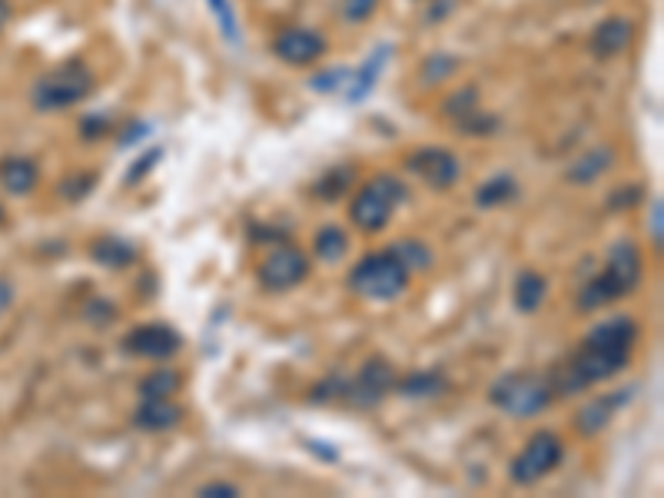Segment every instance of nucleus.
Returning <instances> with one entry per match:
<instances>
[{
  "label": "nucleus",
  "instance_id": "1",
  "mask_svg": "<svg viewBox=\"0 0 664 498\" xmlns=\"http://www.w3.org/2000/svg\"><path fill=\"white\" fill-rule=\"evenodd\" d=\"M638 343V323L631 316H614L598 323L581 346L551 369V389L558 396L585 392L595 382H608L611 376L624 372L631 362V349Z\"/></svg>",
  "mask_w": 664,
  "mask_h": 498
},
{
  "label": "nucleus",
  "instance_id": "2",
  "mask_svg": "<svg viewBox=\"0 0 664 498\" xmlns=\"http://www.w3.org/2000/svg\"><path fill=\"white\" fill-rule=\"evenodd\" d=\"M641 283V253L631 239H621L611 246L608 253V267L591 277L581 293H578V310L581 313H595L608 303H618L624 296H631Z\"/></svg>",
  "mask_w": 664,
  "mask_h": 498
},
{
  "label": "nucleus",
  "instance_id": "3",
  "mask_svg": "<svg viewBox=\"0 0 664 498\" xmlns=\"http://www.w3.org/2000/svg\"><path fill=\"white\" fill-rule=\"evenodd\" d=\"M409 267L399 260L396 249H383V253H370L366 260H360L350 273V286L353 293H360L363 300L373 303H393L409 290Z\"/></svg>",
  "mask_w": 664,
  "mask_h": 498
},
{
  "label": "nucleus",
  "instance_id": "4",
  "mask_svg": "<svg viewBox=\"0 0 664 498\" xmlns=\"http://www.w3.org/2000/svg\"><path fill=\"white\" fill-rule=\"evenodd\" d=\"M406 199H409V186L393 173H379L353 196L350 219L366 232H379Z\"/></svg>",
  "mask_w": 664,
  "mask_h": 498
},
{
  "label": "nucleus",
  "instance_id": "5",
  "mask_svg": "<svg viewBox=\"0 0 664 498\" xmlns=\"http://www.w3.org/2000/svg\"><path fill=\"white\" fill-rule=\"evenodd\" d=\"M489 402L515 419H532L551 402V382L535 372H508L492 382Z\"/></svg>",
  "mask_w": 664,
  "mask_h": 498
},
{
  "label": "nucleus",
  "instance_id": "6",
  "mask_svg": "<svg viewBox=\"0 0 664 498\" xmlns=\"http://www.w3.org/2000/svg\"><path fill=\"white\" fill-rule=\"evenodd\" d=\"M94 90V74L84 64H64L34 84V107L44 113L67 110Z\"/></svg>",
  "mask_w": 664,
  "mask_h": 498
},
{
  "label": "nucleus",
  "instance_id": "7",
  "mask_svg": "<svg viewBox=\"0 0 664 498\" xmlns=\"http://www.w3.org/2000/svg\"><path fill=\"white\" fill-rule=\"evenodd\" d=\"M565 455V445L555 432H535L528 439V445L515 455L512 462V481L518 485H535L538 478H545L551 468H558Z\"/></svg>",
  "mask_w": 664,
  "mask_h": 498
},
{
  "label": "nucleus",
  "instance_id": "8",
  "mask_svg": "<svg viewBox=\"0 0 664 498\" xmlns=\"http://www.w3.org/2000/svg\"><path fill=\"white\" fill-rule=\"evenodd\" d=\"M406 170L419 176L432 190H452L462 176V163L446 147H422L413 156H406Z\"/></svg>",
  "mask_w": 664,
  "mask_h": 498
},
{
  "label": "nucleus",
  "instance_id": "9",
  "mask_svg": "<svg viewBox=\"0 0 664 498\" xmlns=\"http://www.w3.org/2000/svg\"><path fill=\"white\" fill-rule=\"evenodd\" d=\"M309 273V263L302 257V249L296 246H276L272 253L259 263V283L269 293H286L299 286Z\"/></svg>",
  "mask_w": 664,
  "mask_h": 498
},
{
  "label": "nucleus",
  "instance_id": "10",
  "mask_svg": "<svg viewBox=\"0 0 664 498\" xmlns=\"http://www.w3.org/2000/svg\"><path fill=\"white\" fill-rule=\"evenodd\" d=\"M120 346H124V353L140 356V359H170L180 353L183 336L167 323H147V326H133Z\"/></svg>",
  "mask_w": 664,
  "mask_h": 498
},
{
  "label": "nucleus",
  "instance_id": "11",
  "mask_svg": "<svg viewBox=\"0 0 664 498\" xmlns=\"http://www.w3.org/2000/svg\"><path fill=\"white\" fill-rule=\"evenodd\" d=\"M396 386V372L386 359H370L356 379H346V396L343 402L356 405V409H370L376 402H383V396Z\"/></svg>",
  "mask_w": 664,
  "mask_h": 498
},
{
  "label": "nucleus",
  "instance_id": "12",
  "mask_svg": "<svg viewBox=\"0 0 664 498\" xmlns=\"http://www.w3.org/2000/svg\"><path fill=\"white\" fill-rule=\"evenodd\" d=\"M272 54L292 67H309L325 54V41L309 28H289L272 41Z\"/></svg>",
  "mask_w": 664,
  "mask_h": 498
},
{
  "label": "nucleus",
  "instance_id": "13",
  "mask_svg": "<svg viewBox=\"0 0 664 498\" xmlns=\"http://www.w3.org/2000/svg\"><path fill=\"white\" fill-rule=\"evenodd\" d=\"M631 396H634V389H618V392H604V396L585 402L575 415V429L581 435H598L601 429H608V422L618 415V409L631 402Z\"/></svg>",
  "mask_w": 664,
  "mask_h": 498
},
{
  "label": "nucleus",
  "instance_id": "14",
  "mask_svg": "<svg viewBox=\"0 0 664 498\" xmlns=\"http://www.w3.org/2000/svg\"><path fill=\"white\" fill-rule=\"evenodd\" d=\"M634 41V24L624 21V18H608L604 24H598V31L591 34V51L598 57H618L631 47Z\"/></svg>",
  "mask_w": 664,
  "mask_h": 498
},
{
  "label": "nucleus",
  "instance_id": "15",
  "mask_svg": "<svg viewBox=\"0 0 664 498\" xmlns=\"http://www.w3.org/2000/svg\"><path fill=\"white\" fill-rule=\"evenodd\" d=\"M38 180H41V170L28 156H8L4 163H0V186H4L8 193H14V196L31 193L38 186Z\"/></svg>",
  "mask_w": 664,
  "mask_h": 498
},
{
  "label": "nucleus",
  "instance_id": "16",
  "mask_svg": "<svg viewBox=\"0 0 664 498\" xmlns=\"http://www.w3.org/2000/svg\"><path fill=\"white\" fill-rule=\"evenodd\" d=\"M183 409L173 405L170 399H143L140 409L133 412V425L137 429H147V432H163V429H173L180 422Z\"/></svg>",
  "mask_w": 664,
  "mask_h": 498
},
{
  "label": "nucleus",
  "instance_id": "17",
  "mask_svg": "<svg viewBox=\"0 0 664 498\" xmlns=\"http://www.w3.org/2000/svg\"><path fill=\"white\" fill-rule=\"evenodd\" d=\"M90 257H94V263H100L107 270H127L137 260V249L120 236H100L90 246Z\"/></svg>",
  "mask_w": 664,
  "mask_h": 498
},
{
  "label": "nucleus",
  "instance_id": "18",
  "mask_svg": "<svg viewBox=\"0 0 664 498\" xmlns=\"http://www.w3.org/2000/svg\"><path fill=\"white\" fill-rule=\"evenodd\" d=\"M611 163H614V150H608V147H595V150H588L585 156H578L571 166H568V180L571 183H595L601 173H608L611 170Z\"/></svg>",
  "mask_w": 664,
  "mask_h": 498
},
{
  "label": "nucleus",
  "instance_id": "19",
  "mask_svg": "<svg viewBox=\"0 0 664 498\" xmlns=\"http://www.w3.org/2000/svg\"><path fill=\"white\" fill-rule=\"evenodd\" d=\"M545 293H548V283H545V277H542V273H535V270H525V273H518V277H515L512 300H515V310H518V313H535V310L542 306Z\"/></svg>",
  "mask_w": 664,
  "mask_h": 498
},
{
  "label": "nucleus",
  "instance_id": "20",
  "mask_svg": "<svg viewBox=\"0 0 664 498\" xmlns=\"http://www.w3.org/2000/svg\"><path fill=\"white\" fill-rule=\"evenodd\" d=\"M386 57H389V51L386 47H379L363 67H360V74L353 77V84L346 87V97L353 100V104H360V100H366L370 97V90L379 84V74H383V67H386Z\"/></svg>",
  "mask_w": 664,
  "mask_h": 498
},
{
  "label": "nucleus",
  "instance_id": "21",
  "mask_svg": "<svg viewBox=\"0 0 664 498\" xmlns=\"http://www.w3.org/2000/svg\"><path fill=\"white\" fill-rule=\"evenodd\" d=\"M312 249H315V257H319V260L336 263V260H343V257L350 253V236H346L343 226H322V229L315 232Z\"/></svg>",
  "mask_w": 664,
  "mask_h": 498
},
{
  "label": "nucleus",
  "instance_id": "22",
  "mask_svg": "<svg viewBox=\"0 0 664 498\" xmlns=\"http://www.w3.org/2000/svg\"><path fill=\"white\" fill-rule=\"evenodd\" d=\"M515 193H518V183L512 180V173H495L492 180H485V183L475 190V203H479L482 209H492V206L508 203Z\"/></svg>",
  "mask_w": 664,
  "mask_h": 498
},
{
  "label": "nucleus",
  "instance_id": "23",
  "mask_svg": "<svg viewBox=\"0 0 664 498\" xmlns=\"http://www.w3.org/2000/svg\"><path fill=\"white\" fill-rule=\"evenodd\" d=\"M403 396L409 399H429V396H439L446 392V376L442 372H413L406 376L403 382H396Z\"/></svg>",
  "mask_w": 664,
  "mask_h": 498
},
{
  "label": "nucleus",
  "instance_id": "24",
  "mask_svg": "<svg viewBox=\"0 0 664 498\" xmlns=\"http://www.w3.org/2000/svg\"><path fill=\"white\" fill-rule=\"evenodd\" d=\"M180 372L173 369H157L147 379H140V399H170L180 389Z\"/></svg>",
  "mask_w": 664,
  "mask_h": 498
},
{
  "label": "nucleus",
  "instance_id": "25",
  "mask_svg": "<svg viewBox=\"0 0 664 498\" xmlns=\"http://www.w3.org/2000/svg\"><path fill=\"white\" fill-rule=\"evenodd\" d=\"M396 253H399V260L409 267V273H413V270H429V267H432V253H429V249H426L422 242H409V239H406V242L396 246Z\"/></svg>",
  "mask_w": 664,
  "mask_h": 498
},
{
  "label": "nucleus",
  "instance_id": "26",
  "mask_svg": "<svg viewBox=\"0 0 664 498\" xmlns=\"http://www.w3.org/2000/svg\"><path fill=\"white\" fill-rule=\"evenodd\" d=\"M456 127H459V133H475V137H485V133H492V130H495V117H489V113H479V107H475V110H469V113L456 117Z\"/></svg>",
  "mask_w": 664,
  "mask_h": 498
},
{
  "label": "nucleus",
  "instance_id": "27",
  "mask_svg": "<svg viewBox=\"0 0 664 498\" xmlns=\"http://www.w3.org/2000/svg\"><path fill=\"white\" fill-rule=\"evenodd\" d=\"M379 8V0H340V11L350 24H363L373 18V11Z\"/></svg>",
  "mask_w": 664,
  "mask_h": 498
},
{
  "label": "nucleus",
  "instance_id": "28",
  "mask_svg": "<svg viewBox=\"0 0 664 498\" xmlns=\"http://www.w3.org/2000/svg\"><path fill=\"white\" fill-rule=\"evenodd\" d=\"M206 4L213 8V14H216V21H219V31L236 44V41H239V28H236V18H233L229 0H206Z\"/></svg>",
  "mask_w": 664,
  "mask_h": 498
},
{
  "label": "nucleus",
  "instance_id": "29",
  "mask_svg": "<svg viewBox=\"0 0 664 498\" xmlns=\"http://www.w3.org/2000/svg\"><path fill=\"white\" fill-rule=\"evenodd\" d=\"M456 67H459V61H456V57H449V54L429 57V61H426V67H422V71H426V74H422V80H426V84L446 80V77H449V74H452Z\"/></svg>",
  "mask_w": 664,
  "mask_h": 498
},
{
  "label": "nucleus",
  "instance_id": "30",
  "mask_svg": "<svg viewBox=\"0 0 664 498\" xmlns=\"http://www.w3.org/2000/svg\"><path fill=\"white\" fill-rule=\"evenodd\" d=\"M160 156H163V150L160 147H153L150 153H140L137 160H133V166L127 170V186H137L157 163H160Z\"/></svg>",
  "mask_w": 664,
  "mask_h": 498
},
{
  "label": "nucleus",
  "instance_id": "31",
  "mask_svg": "<svg viewBox=\"0 0 664 498\" xmlns=\"http://www.w3.org/2000/svg\"><path fill=\"white\" fill-rule=\"evenodd\" d=\"M641 196H644V190H641L638 183H631V186L614 190V193L608 196V209H611V213H618V209H631Z\"/></svg>",
  "mask_w": 664,
  "mask_h": 498
},
{
  "label": "nucleus",
  "instance_id": "32",
  "mask_svg": "<svg viewBox=\"0 0 664 498\" xmlns=\"http://www.w3.org/2000/svg\"><path fill=\"white\" fill-rule=\"evenodd\" d=\"M479 107V100H475V90H459V94H452L449 100H446V113L456 120V117H462V113H469V110H475Z\"/></svg>",
  "mask_w": 664,
  "mask_h": 498
},
{
  "label": "nucleus",
  "instance_id": "33",
  "mask_svg": "<svg viewBox=\"0 0 664 498\" xmlns=\"http://www.w3.org/2000/svg\"><path fill=\"white\" fill-rule=\"evenodd\" d=\"M350 71L346 67H336V71H329V74H322V77H315L312 80V87L315 90H340V87H346L350 84Z\"/></svg>",
  "mask_w": 664,
  "mask_h": 498
},
{
  "label": "nucleus",
  "instance_id": "34",
  "mask_svg": "<svg viewBox=\"0 0 664 498\" xmlns=\"http://www.w3.org/2000/svg\"><path fill=\"white\" fill-rule=\"evenodd\" d=\"M647 236L654 242V249H661V236H664V206L661 199L651 203V216H647Z\"/></svg>",
  "mask_w": 664,
  "mask_h": 498
},
{
  "label": "nucleus",
  "instance_id": "35",
  "mask_svg": "<svg viewBox=\"0 0 664 498\" xmlns=\"http://www.w3.org/2000/svg\"><path fill=\"white\" fill-rule=\"evenodd\" d=\"M196 495H203V498H236L239 495V488L236 485H229V481H210V485H200V491Z\"/></svg>",
  "mask_w": 664,
  "mask_h": 498
},
{
  "label": "nucleus",
  "instance_id": "36",
  "mask_svg": "<svg viewBox=\"0 0 664 498\" xmlns=\"http://www.w3.org/2000/svg\"><path fill=\"white\" fill-rule=\"evenodd\" d=\"M97 183V176H90V173H81V183H64L61 186V193H67V199H81L90 186Z\"/></svg>",
  "mask_w": 664,
  "mask_h": 498
},
{
  "label": "nucleus",
  "instance_id": "37",
  "mask_svg": "<svg viewBox=\"0 0 664 498\" xmlns=\"http://www.w3.org/2000/svg\"><path fill=\"white\" fill-rule=\"evenodd\" d=\"M81 130H84V137H100L107 130V120L104 117H87Z\"/></svg>",
  "mask_w": 664,
  "mask_h": 498
},
{
  "label": "nucleus",
  "instance_id": "38",
  "mask_svg": "<svg viewBox=\"0 0 664 498\" xmlns=\"http://www.w3.org/2000/svg\"><path fill=\"white\" fill-rule=\"evenodd\" d=\"M306 448H312L315 455H322L325 462H336L340 458V452L336 448H325V445H319V439H306Z\"/></svg>",
  "mask_w": 664,
  "mask_h": 498
},
{
  "label": "nucleus",
  "instance_id": "39",
  "mask_svg": "<svg viewBox=\"0 0 664 498\" xmlns=\"http://www.w3.org/2000/svg\"><path fill=\"white\" fill-rule=\"evenodd\" d=\"M11 303H14V290H11L4 280H0V316H4V313L11 310Z\"/></svg>",
  "mask_w": 664,
  "mask_h": 498
},
{
  "label": "nucleus",
  "instance_id": "40",
  "mask_svg": "<svg viewBox=\"0 0 664 498\" xmlns=\"http://www.w3.org/2000/svg\"><path fill=\"white\" fill-rule=\"evenodd\" d=\"M8 18H11V4H8V0H0V31H4Z\"/></svg>",
  "mask_w": 664,
  "mask_h": 498
},
{
  "label": "nucleus",
  "instance_id": "41",
  "mask_svg": "<svg viewBox=\"0 0 664 498\" xmlns=\"http://www.w3.org/2000/svg\"><path fill=\"white\" fill-rule=\"evenodd\" d=\"M0 223H4V206H0Z\"/></svg>",
  "mask_w": 664,
  "mask_h": 498
}]
</instances>
